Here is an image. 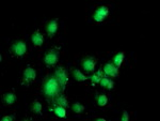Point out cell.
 I'll list each match as a JSON object with an SVG mask.
<instances>
[{
	"label": "cell",
	"mask_w": 160,
	"mask_h": 121,
	"mask_svg": "<svg viewBox=\"0 0 160 121\" xmlns=\"http://www.w3.org/2000/svg\"><path fill=\"white\" fill-rule=\"evenodd\" d=\"M59 91L60 84L58 79L56 78V76H50L47 78V80H45L43 85V93L45 94V97L48 98V99H51V98H54L56 95H58Z\"/></svg>",
	"instance_id": "cell-1"
},
{
	"label": "cell",
	"mask_w": 160,
	"mask_h": 121,
	"mask_svg": "<svg viewBox=\"0 0 160 121\" xmlns=\"http://www.w3.org/2000/svg\"><path fill=\"white\" fill-rule=\"evenodd\" d=\"M109 14V8L106 6H101L95 10L94 14H93V18L95 22H102L104 19L107 18Z\"/></svg>",
	"instance_id": "cell-2"
},
{
	"label": "cell",
	"mask_w": 160,
	"mask_h": 121,
	"mask_svg": "<svg viewBox=\"0 0 160 121\" xmlns=\"http://www.w3.org/2000/svg\"><path fill=\"white\" fill-rule=\"evenodd\" d=\"M26 43L22 42V41H17L15 42L13 45L11 46V50L14 55L16 56H22V55L26 53Z\"/></svg>",
	"instance_id": "cell-3"
},
{
	"label": "cell",
	"mask_w": 160,
	"mask_h": 121,
	"mask_svg": "<svg viewBox=\"0 0 160 121\" xmlns=\"http://www.w3.org/2000/svg\"><path fill=\"white\" fill-rule=\"evenodd\" d=\"M54 76L58 79L60 87L64 88V86H65V84L67 83V79H68L67 78V74L65 70H64L63 68H58V69L56 70V73H54Z\"/></svg>",
	"instance_id": "cell-4"
},
{
	"label": "cell",
	"mask_w": 160,
	"mask_h": 121,
	"mask_svg": "<svg viewBox=\"0 0 160 121\" xmlns=\"http://www.w3.org/2000/svg\"><path fill=\"white\" fill-rule=\"evenodd\" d=\"M58 58H59L58 54H57L56 52H54V50H50V52H48L44 56V62L47 65H52V64L57 63Z\"/></svg>",
	"instance_id": "cell-5"
},
{
	"label": "cell",
	"mask_w": 160,
	"mask_h": 121,
	"mask_svg": "<svg viewBox=\"0 0 160 121\" xmlns=\"http://www.w3.org/2000/svg\"><path fill=\"white\" fill-rule=\"evenodd\" d=\"M104 72L105 75L115 77L119 75V68H116L115 65L112 63H106L104 65Z\"/></svg>",
	"instance_id": "cell-6"
},
{
	"label": "cell",
	"mask_w": 160,
	"mask_h": 121,
	"mask_svg": "<svg viewBox=\"0 0 160 121\" xmlns=\"http://www.w3.org/2000/svg\"><path fill=\"white\" fill-rule=\"evenodd\" d=\"M95 67V58L87 57L82 60V68L86 72H92Z\"/></svg>",
	"instance_id": "cell-7"
},
{
	"label": "cell",
	"mask_w": 160,
	"mask_h": 121,
	"mask_svg": "<svg viewBox=\"0 0 160 121\" xmlns=\"http://www.w3.org/2000/svg\"><path fill=\"white\" fill-rule=\"evenodd\" d=\"M45 30H46V32L50 37L54 36V34L57 32V30H58V24H57V21H50L47 23L46 27H45Z\"/></svg>",
	"instance_id": "cell-8"
},
{
	"label": "cell",
	"mask_w": 160,
	"mask_h": 121,
	"mask_svg": "<svg viewBox=\"0 0 160 121\" xmlns=\"http://www.w3.org/2000/svg\"><path fill=\"white\" fill-rule=\"evenodd\" d=\"M35 75L36 73L34 71V69H32V68H27L24 71V73H22V77H24V79L26 80V82H32V80H34Z\"/></svg>",
	"instance_id": "cell-9"
},
{
	"label": "cell",
	"mask_w": 160,
	"mask_h": 121,
	"mask_svg": "<svg viewBox=\"0 0 160 121\" xmlns=\"http://www.w3.org/2000/svg\"><path fill=\"white\" fill-rule=\"evenodd\" d=\"M16 101V95L13 92H7L2 95V102L6 105H12Z\"/></svg>",
	"instance_id": "cell-10"
},
{
	"label": "cell",
	"mask_w": 160,
	"mask_h": 121,
	"mask_svg": "<svg viewBox=\"0 0 160 121\" xmlns=\"http://www.w3.org/2000/svg\"><path fill=\"white\" fill-rule=\"evenodd\" d=\"M31 41L35 46H41L43 44V36L41 34V32L39 31L33 32L31 36Z\"/></svg>",
	"instance_id": "cell-11"
},
{
	"label": "cell",
	"mask_w": 160,
	"mask_h": 121,
	"mask_svg": "<svg viewBox=\"0 0 160 121\" xmlns=\"http://www.w3.org/2000/svg\"><path fill=\"white\" fill-rule=\"evenodd\" d=\"M123 60H124V53H123V52H121V53L116 54L115 56L113 57V64L115 65L116 68H119L120 65L122 64Z\"/></svg>",
	"instance_id": "cell-12"
},
{
	"label": "cell",
	"mask_w": 160,
	"mask_h": 121,
	"mask_svg": "<svg viewBox=\"0 0 160 121\" xmlns=\"http://www.w3.org/2000/svg\"><path fill=\"white\" fill-rule=\"evenodd\" d=\"M73 76H74V78L77 80V82H84V80L87 78V77L84 76V75L82 74V73L80 72L78 69H74L73 70Z\"/></svg>",
	"instance_id": "cell-13"
},
{
	"label": "cell",
	"mask_w": 160,
	"mask_h": 121,
	"mask_svg": "<svg viewBox=\"0 0 160 121\" xmlns=\"http://www.w3.org/2000/svg\"><path fill=\"white\" fill-rule=\"evenodd\" d=\"M96 101L99 106H105L108 103V98L106 97V94H99L98 97H96Z\"/></svg>",
	"instance_id": "cell-14"
},
{
	"label": "cell",
	"mask_w": 160,
	"mask_h": 121,
	"mask_svg": "<svg viewBox=\"0 0 160 121\" xmlns=\"http://www.w3.org/2000/svg\"><path fill=\"white\" fill-rule=\"evenodd\" d=\"M54 114H56V116H58V117L60 118H64L66 115V112H65V107L63 106H57L56 108H54Z\"/></svg>",
	"instance_id": "cell-15"
},
{
	"label": "cell",
	"mask_w": 160,
	"mask_h": 121,
	"mask_svg": "<svg viewBox=\"0 0 160 121\" xmlns=\"http://www.w3.org/2000/svg\"><path fill=\"white\" fill-rule=\"evenodd\" d=\"M32 110H33L35 114H41L42 112V105L39 101H34L33 105H32Z\"/></svg>",
	"instance_id": "cell-16"
},
{
	"label": "cell",
	"mask_w": 160,
	"mask_h": 121,
	"mask_svg": "<svg viewBox=\"0 0 160 121\" xmlns=\"http://www.w3.org/2000/svg\"><path fill=\"white\" fill-rule=\"evenodd\" d=\"M72 109H73V110H74V113H76V114H80V113L83 112L84 107L82 106V105L80 104V103L76 102V103H75V104L73 105V106H72Z\"/></svg>",
	"instance_id": "cell-17"
},
{
	"label": "cell",
	"mask_w": 160,
	"mask_h": 121,
	"mask_svg": "<svg viewBox=\"0 0 160 121\" xmlns=\"http://www.w3.org/2000/svg\"><path fill=\"white\" fill-rule=\"evenodd\" d=\"M56 103H57V105H59V106H63V107L67 106L66 99L64 97H58V98H57V100H56Z\"/></svg>",
	"instance_id": "cell-18"
},
{
	"label": "cell",
	"mask_w": 160,
	"mask_h": 121,
	"mask_svg": "<svg viewBox=\"0 0 160 121\" xmlns=\"http://www.w3.org/2000/svg\"><path fill=\"white\" fill-rule=\"evenodd\" d=\"M109 83H110V79L108 78V77L104 76V77H101V82H99V84H101V87L107 88V86L109 85Z\"/></svg>",
	"instance_id": "cell-19"
},
{
	"label": "cell",
	"mask_w": 160,
	"mask_h": 121,
	"mask_svg": "<svg viewBox=\"0 0 160 121\" xmlns=\"http://www.w3.org/2000/svg\"><path fill=\"white\" fill-rule=\"evenodd\" d=\"M89 78H90V80H91L92 83H93V84H97V83L101 82V77H99L97 74H93V75H91V76H90Z\"/></svg>",
	"instance_id": "cell-20"
},
{
	"label": "cell",
	"mask_w": 160,
	"mask_h": 121,
	"mask_svg": "<svg viewBox=\"0 0 160 121\" xmlns=\"http://www.w3.org/2000/svg\"><path fill=\"white\" fill-rule=\"evenodd\" d=\"M128 119H129L128 113H127L126 110H124V112H123V115H122V117H121V120H122V121H127Z\"/></svg>",
	"instance_id": "cell-21"
},
{
	"label": "cell",
	"mask_w": 160,
	"mask_h": 121,
	"mask_svg": "<svg viewBox=\"0 0 160 121\" xmlns=\"http://www.w3.org/2000/svg\"><path fill=\"white\" fill-rule=\"evenodd\" d=\"M2 121H9V120H14V116H6L1 119Z\"/></svg>",
	"instance_id": "cell-22"
},
{
	"label": "cell",
	"mask_w": 160,
	"mask_h": 121,
	"mask_svg": "<svg viewBox=\"0 0 160 121\" xmlns=\"http://www.w3.org/2000/svg\"><path fill=\"white\" fill-rule=\"evenodd\" d=\"M113 82H112V80H110V83H109V85L107 86V89H112V88H113Z\"/></svg>",
	"instance_id": "cell-23"
},
{
	"label": "cell",
	"mask_w": 160,
	"mask_h": 121,
	"mask_svg": "<svg viewBox=\"0 0 160 121\" xmlns=\"http://www.w3.org/2000/svg\"><path fill=\"white\" fill-rule=\"evenodd\" d=\"M96 74H97V75H98V76H99V77H101V76H102V72L101 71V70H99V71H98V72H97V73H96Z\"/></svg>",
	"instance_id": "cell-24"
}]
</instances>
